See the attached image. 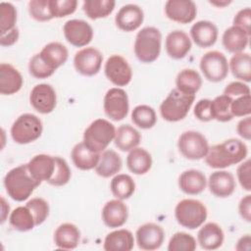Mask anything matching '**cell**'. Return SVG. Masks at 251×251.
Wrapping results in <instances>:
<instances>
[{
    "instance_id": "obj_1",
    "label": "cell",
    "mask_w": 251,
    "mask_h": 251,
    "mask_svg": "<svg viewBox=\"0 0 251 251\" xmlns=\"http://www.w3.org/2000/svg\"><path fill=\"white\" fill-rule=\"evenodd\" d=\"M248 153L246 144L237 138H230L209 147L206 164L213 169H225L242 162Z\"/></svg>"
},
{
    "instance_id": "obj_2",
    "label": "cell",
    "mask_w": 251,
    "mask_h": 251,
    "mask_svg": "<svg viewBox=\"0 0 251 251\" xmlns=\"http://www.w3.org/2000/svg\"><path fill=\"white\" fill-rule=\"evenodd\" d=\"M40 183L30 175L26 164L13 168L4 177L6 192L13 200L18 202L26 200Z\"/></svg>"
},
{
    "instance_id": "obj_3",
    "label": "cell",
    "mask_w": 251,
    "mask_h": 251,
    "mask_svg": "<svg viewBox=\"0 0 251 251\" xmlns=\"http://www.w3.org/2000/svg\"><path fill=\"white\" fill-rule=\"evenodd\" d=\"M162 34L157 27L146 26L136 34L134 41V54L141 63L156 61L161 52Z\"/></svg>"
},
{
    "instance_id": "obj_4",
    "label": "cell",
    "mask_w": 251,
    "mask_h": 251,
    "mask_svg": "<svg viewBox=\"0 0 251 251\" xmlns=\"http://www.w3.org/2000/svg\"><path fill=\"white\" fill-rule=\"evenodd\" d=\"M115 126L105 119L93 121L83 132L84 145L93 152L101 154L114 140Z\"/></svg>"
},
{
    "instance_id": "obj_5",
    "label": "cell",
    "mask_w": 251,
    "mask_h": 251,
    "mask_svg": "<svg viewBox=\"0 0 251 251\" xmlns=\"http://www.w3.org/2000/svg\"><path fill=\"white\" fill-rule=\"evenodd\" d=\"M195 95L186 94L178 89H173L167 98L160 105V113L162 118L168 122H178L183 120L188 114Z\"/></svg>"
},
{
    "instance_id": "obj_6",
    "label": "cell",
    "mask_w": 251,
    "mask_h": 251,
    "mask_svg": "<svg viewBox=\"0 0 251 251\" xmlns=\"http://www.w3.org/2000/svg\"><path fill=\"white\" fill-rule=\"evenodd\" d=\"M208 216L206 206L196 199H183L175 209L176 222L183 227L195 229L201 226Z\"/></svg>"
},
{
    "instance_id": "obj_7",
    "label": "cell",
    "mask_w": 251,
    "mask_h": 251,
    "mask_svg": "<svg viewBox=\"0 0 251 251\" xmlns=\"http://www.w3.org/2000/svg\"><path fill=\"white\" fill-rule=\"evenodd\" d=\"M43 126L41 120L29 113L17 118L11 126V136L16 143L27 144L38 139L42 133Z\"/></svg>"
},
{
    "instance_id": "obj_8",
    "label": "cell",
    "mask_w": 251,
    "mask_h": 251,
    "mask_svg": "<svg viewBox=\"0 0 251 251\" xmlns=\"http://www.w3.org/2000/svg\"><path fill=\"white\" fill-rule=\"evenodd\" d=\"M177 147L181 155L188 160L203 159L209 151L207 138L195 130L182 132L178 138Z\"/></svg>"
},
{
    "instance_id": "obj_9",
    "label": "cell",
    "mask_w": 251,
    "mask_h": 251,
    "mask_svg": "<svg viewBox=\"0 0 251 251\" xmlns=\"http://www.w3.org/2000/svg\"><path fill=\"white\" fill-rule=\"evenodd\" d=\"M200 70L204 76L212 82L224 80L228 74V63L220 51H209L200 60Z\"/></svg>"
},
{
    "instance_id": "obj_10",
    "label": "cell",
    "mask_w": 251,
    "mask_h": 251,
    "mask_svg": "<svg viewBox=\"0 0 251 251\" xmlns=\"http://www.w3.org/2000/svg\"><path fill=\"white\" fill-rule=\"evenodd\" d=\"M103 108L105 114L111 120L115 122L124 120L129 110L126 92L119 87L110 88L104 96Z\"/></svg>"
},
{
    "instance_id": "obj_11",
    "label": "cell",
    "mask_w": 251,
    "mask_h": 251,
    "mask_svg": "<svg viewBox=\"0 0 251 251\" xmlns=\"http://www.w3.org/2000/svg\"><path fill=\"white\" fill-rule=\"evenodd\" d=\"M104 72L107 78L117 86L127 85L132 78V70L121 55L110 56L105 63Z\"/></svg>"
},
{
    "instance_id": "obj_12",
    "label": "cell",
    "mask_w": 251,
    "mask_h": 251,
    "mask_svg": "<svg viewBox=\"0 0 251 251\" xmlns=\"http://www.w3.org/2000/svg\"><path fill=\"white\" fill-rule=\"evenodd\" d=\"M103 61L101 52L94 47H85L74 57V66L82 75L92 76L99 73Z\"/></svg>"
},
{
    "instance_id": "obj_13",
    "label": "cell",
    "mask_w": 251,
    "mask_h": 251,
    "mask_svg": "<svg viewBox=\"0 0 251 251\" xmlns=\"http://www.w3.org/2000/svg\"><path fill=\"white\" fill-rule=\"evenodd\" d=\"M63 30L66 40L75 47L86 46L93 38L91 25L83 20H69L65 23Z\"/></svg>"
},
{
    "instance_id": "obj_14",
    "label": "cell",
    "mask_w": 251,
    "mask_h": 251,
    "mask_svg": "<svg viewBox=\"0 0 251 251\" xmlns=\"http://www.w3.org/2000/svg\"><path fill=\"white\" fill-rule=\"evenodd\" d=\"M29 102L33 109L38 113L49 114L57 105V95L50 84L40 83L31 89Z\"/></svg>"
},
{
    "instance_id": "obj_15",
    "label": "cell",
    "mask_w": 251,
    "mask_h": 251,
    "mask_svg": "<svg viewBox=\"0 0 251 251\" xmlns=\"http://www.w3.org/2000/svg\"><path fill=\"white\" fill-rule=\"evenodd\" d=\"M136 242L142 250L159 249L165 239V231L163 227L154 223H147L140 226L136 232Z\"/></svg>"
},
{
    "instance_id": "obj_16",
    "label": "cell",
    "mask_w": 251,
    "mask_h": 251,
    "mask_svg": "<svg viewBox=\"0 0 251 251\" xmlns=\"http://www.w3.org/2000/svg\"><path fill=\"white\" fill-rule=\"evenodd\" d=\"M166 16L179 24H189L197 14L196 4L191 0H169L165 4Z\"/></svg>"
},
{
    "instance_id": "obj_17",
    "label": "cell",
    "mask_w": 251,
    "mask_h": 251,
    "mask_svg": "<svg viewBox=\"0 0 251 251\" xmlns=\"http://www.w3.org/2000/svg\"><path fill=\"white\" fill-rule=\"evenodd\" d=\"M143 11L138 5L127 4L119 10L115 17V23L121 30L129 32L137 29L143 23Z\"/></svg>"
},
{
    "instance_id": "obj_18",
    "label": "cell",
    "mask_w": 251,
    "mask_h": 251,
    "mask_svg": "<svg viewBox=\"0 0 251 251\" xmlns=\"http://www.w3.org/2000/svg\"><path fill=\"white\" fill-rule=\"evenodd\" d=\"M208 186L210 192L216 197L226 198L234 192L236 183L231 173L226 171H216L210 175Z\"/></svg>"
},
{
    "instance_id": "obj_19",
    "label": "cell",
    "mask_w": 251,
    "mask_h": 251,
    "mask_svg": "<svg viewBox=\"0 0 251 251\" xmlns=\"http://www.w3.org/2000/svg\"><path fill=\"white\" fill-rule=\"evenodd\" d=\"M167 54L175 59L179 60L184 58L191 49V40L186 32L183 30L176 29L171 31L165 42Z\"/></svg>"
},
{
    "instance_id": "obj_20",
    "label": "cell",
    "mask_w": 251,
    "mask_h": 251,
    "mask_svg": "<svg viewBox=\"0 0 251 251\" xmlns=\"http://www.w3.org/2000/svg\"><path fill=\"white\" fill-rule=\"evenodd\" d=\"M26 165L30 175L36 180H38L39 182H48L53 176L56 167V161L54 156L39 154L31 158Z\"/></svg>"
},
{
    "instance_id": "obj_21",
    "label": "cell",
    "mask_w": 251,
    "mask_h": 251,
    "mask_svg": "<svg viewBox=\"0 0 251 251\" xmlns=\"http://www.w3.org/2000/svg\"><path fill=\"white\" fill-rule=\"evenodd\" d=\"M128 211L126 205L120 199L108 201L102 209V220L104 224L112 228L124 226L127 220Z\"/></svg>"
},
{
    "instance_id": "obj_22",
    "label": "cell",
    "mask_w": 251,
    "mask_h": 251,
    "mask_svg": "<svg viewBox=\"0 0 251 251\" xmlns=\"http://www.w3.org/2000/svg\"><path fill=\"white\" fill-rule=\"evenodd\" d=\"M190 35L197 46L211 47L218 39V27L210 21H198L191 26Z\"/></svg>"
},
{
    "instance_id": "obj_23",
    "label": "cell",
    "mask_w": 251,
    "mask_h": 251,
    "mask_svg": "<svg viewBox=\"0 0 251 251\" xmlns=\"http://www.w3.org/2000/svg\"><path fill=\"white\" fill-rule=\"evenodd\" d=\"M24 80L20 72L10 64L0 65V93L12 95L21 90Z\"/></svg>"
},
{
    "instance_id": "obj_24",
    "label": "cell",
    "mask_w": 251,
    "mask_h": 251,
    "mask_svg": "<svg viewBox=\"0 0 251 251\" xmlns=\"http://www.w3.org/2000/svg\"><path fill=\"white\" fill-rule=\"evenodd\" d=\"M225 239L222 227L216 223L205 224L197 233V240L201 248L205 250H216L220 248Z\"/></svg>"
},
{
    "instance_id": "obj_25",
    "label": "cell",
    "mask_w": 251,
    "mask_h": 251,
    "mask_svg": "<svg viewBox=\"0 0 251 251\" xmlns=\"http://www.w3.org/2000/svg\"><path fill=\"white\" fill-rule=\"evenodd\" d=\"M207 185L205 175L198 170H187L180 174L178 186L182 192L188 195H197L204 191Z\"/></svg>"
},
{
    "instance_id": "obj_26",
    "label": "cell",
    "mask_w": 251,
    "mask_h": 251,
    "mask_svg": "<svg viewBox=\"0 0 251 251\" xmlns=\"http://www.w3.org/2000/svg\"><path fill=\"white\" fill-rule=\"evenodd\" d=\"M80 241L78 227L71 223L60 225L54 232V242L58 248L71 250L77 247Z\"/></svg>"
},
{
    "instance_id": "obj_27",
    "label": "cell",
    "mask_w": 251,
    "mask_h": 251,
    "mask_svg": "<svg viewBox=\"0 0 251 251\" xmlns=\"http://www.w3.org/2000/svg\"><path fill=\"white\" fill-rule=\"evenodd\" d=\"M42 61L54 72L63 66L69 57L68 49L60 42H50L38 53Z\"/></svg>"
},
{
    "instance_id": "obj_28",
    "label": "cell",
    "mask_w": 251,
    "mask_h": 251,
    "mask_svg": "<svg viewBox=\"0 0 251 251\" xmlns=\"http://www.w3.org/2000/svg\"><path fill=\"white\" fill-rule=\"evenodd\" d=\"M74 165L81 171H89L95 169L97 166L100 154L88 149L83 142L76 143L72 149L71 153Z\"/></svg>"
},
{
    "instance_id": "obj_29",
    "label": "cell",
    "mask_w": 251,
    "mask_h": 251,
    "mask_svg": "<svg viewBox=\"0 0 251 251\" xmlns=\"http://www.w3.org/2000/svg\"><path fill=\"white\" fill-rule=\"evenodd\" d=\"M134 245L132 233L125 228L108 233L104 239L103 248L106 251H130Z\"/></svg>"
},
{
    "instance_id": "obj_30",
    "label": "cell",
    "mask_w": 251,
    "mask_h": 251,
    "mask_svg": "<svg viewBox=\"0 0 251 251\" xmlns=\"http://www.w3.org/2000/svg\"><path fill=\"white\" fill-rule=\"evenodd\" d=\"M122 158L114 150H105L100 154V159L95 167V173L102 177H110L117 175L122 169Z\"/></svg>"
},
{
    "instance_id": "obj_31",
    "label": "cell",
    "mask_w": 251,
    "mask_h": 251,
    "mask_svg": "<svg viewBox=\"0 0 251 251\" xmlns=\"http://www.w3.org/2000/svg\"><path fill=\"white\" fill-rule=\"evenodd\" d=\"M249 36L243 29L231 25L224 31L223 45L230 53H239L247 47Z\"/></svg>"
},
{
    "instance_id": "obj_32",
    "label": "cell",
    "mask_w": 251,
    "mask_h": 251,
    "mask_svg": "<svg viewBox=\"0 0 251 251\" xmlns=\"http://www.w3.org/2000/svg\"><path fill=\"white\" fill-rule=\"evenodd\" d=\"M141 135L137 129L129 125H122L116 129L114 143L123 152L130 151L140 143Z\"/></svg>"
},
{
    "instance_id": "obj_33",
    "label": "cell",
    "mask_w": 251,
    "mask_h": 251,
    "mask_svg": "<svg viewBox=\"0 0 251 251\" xmlns=\"http://www.w3.org/2000/svg\"><path fill=\"white\" fill-rule=\"evenodd\" d=\"M126 166L134 175H144L152 167V157L144 148L135 147L129 151L126 157Z\"/></svg>"
},
{
    "instance_id": "obj_34",
    "label": "cell",
    "mask_w": 251,
    "mask_h": 251,
    "mask_svg": "<svg viewBox=\"0 0 251 251\" xmlns=\"http://www.w3.org/2000/svg\"><path fill=\"white\" fill-rule=\"evenodd\" d=\"M176 85V89L179 91L195 95V93L201 88L202 78L197 71L193 69H184L177 74Z\"/></svg>"
},
{
    "instance_id": "obj_35",
    "label": "cell",
    "mask_w": 251,
    "mask_h": 251,
    "mask_svg": "<svg viewBox=\"0 0 251 251\" xmlns=\"http://www.w3.org/2000/svg\"><path fill=\"white\" fill-rule=\"evenodd\" d=\"M228 69L235 78L249 82L251 80L250 54L245 52L235 53L228 63Z\"/></svg>"
},
{
    "instance_id": "obj_36",
    "label": "cell",
    "mask_w": 251,
    "mask_h": 251,
    "mask_svg": "<svg viewBox=\"0 0 251 251\" xmlns=\"http://www.w3.org/2000/svg\"><path fill=\"white\" fill-rule=\"evenodd\" d=\"M113 195L120 200L128 199L135 190V182L132 177L126 174L115 176L110 183Z\"/></svg>"
},
{
    "instance_id": "obj_37",
    "label": "cell",
    "mask_w": 251,
    "mask_h": 251,
    "mask_svg": "<svg viewBox=\"0 0 251 251\" xmlns=\"http://www.w3.org/2000/svg\"><path fill=\"white\" fill-rule=\"evenodd\" d=\"M115 5L114 0H86L82 9L89 19L97 20L108 17L114 11Z\"/></svg>"
},
{
    "instance_id": "obj_38",
    "label": "cell",
    "mask_w": 251,
    "mask_h": 251,
    "mask_svg": "<svg viewBox=\"0 0 251 251\" xmlns=\"http://www.w3.org/2000/svg\"><path fill=\"white\" fill-rule=\"evenodd\" d=\"M9 222L19 231H28L35 226L34 218L26 206H20L14 209L10 215Z\"/></svg>"
},
{
    "instance_id": "obj_39",
    "label": "cell",
    "mask_w": 251,
    "mask_h": 251,
    "mask_svg": "<svg viewBox=\"0 0 251 251\" xmlns=\"http://www.w3.org/2000/svg\"><path fill=\"white\" fill-rule=\"evenodd\" d=\"M131 121L142 129L151 128L157 122L156 112L148 105H138L131 112Z\"/></svg>"
},
{
    "instance_id": "obj_40",
    "label": "cell",
    "mask_w": 251,
    "mask_h": 251,
    "mask_svg": "<svg viewBox=\"0 0 251 251\" xmlns=\"http://www.w3.org/2000/svg\"><path fill=\"white\" fill-rule=\"evenodd\" d=\"M231 102L232 98L225 94L219 95L214 100H211V109L214 120L222 123L231 121L233 119L230 112Z\"/></svg>"
},
{
    "instance_id": "obj_41",
    "label": "cell",
    "mask_w": 251,
    "mask_h": 251,
    "mask_svg": "<svg viewBox=\"0 0 251 251\" xmlns=\"http://www.w3.org/2000/svg\"><path fill=\"white\" fill-rule=\"evenodd\" d=\"M17 22V10L12 3L1 2L0 3V31L1 35H4L16 27Z\"/></svg>"
},
{
    "instance_id": "obj_42",
    "label": "cell",
    "mask_w": 251,
    "mask_h": 251,
    "mask_svg": "<svg viewBox=\"0 0 251 251\" xmlns=\"http://www.w3.org/2000/svg\"><path fill=\"white\" fill-rule=\"evenodd\" d=\"M196 249L195 238L186 232H176L168 244L169 251H194Z\"/></svg>"
},
{
    "instance_id": "obj_43",
    "label": "cell",
    "mask_w": 251,
    "mask_h": 251,
    "mask_svg": "<svg viewBox=\"0 0 251 251\" xmlns=\"http://www.w3.org/2000/svg\"><path fill=\"white\" fill-rule=\"evenodd\" d=\"M55 171L48 183L54 186H63L67 184L71 178V170L65 159L59 156H55Z\"/></svg>"
},
{
    "instance_id": "obj_44",
    "label": "cell",
    "mask_w": 251,
    "mask_h": 251,
    "mask_svg": "<svg viewBox=\"0 0 251 251\" xmlns=\"http://www.w3.org/2000/svg\"><path fill=\"white\" fill-rule=\"evenodd\" d=\"M50 13L53 18H64L76 10V0H48Z\"/></svg>"
},
{
    "instance_id": "obj_45",
    "label": "cell",
    "mask_w": 251,
    "mask_h": 251,
    "mask_svg": "<svg viewBox=\"0 0 251 251\" xmlns=\"http://www.w3.org/2000/svg\"><path fill=\"white\" fill-rule=\"evenodd\" d=\"M25 206L31 212L35 221V226H39L44 223L49 216V205L43 198H32L26 203Z\"/></svg>"
},
{
    "instance_id": "obj_46",
    "label": "cell",
    "mask_w": 251,
    "mask_h": 251,
    "mask_svg": "<svg viewBox=\"0 0 251 251\" xmlns=\"http://www.w3.org/2000/svg\"><path fill=\"white\" fill-rule=\"evenodd\" d=\"M27 7L30 17L37 22H47L53 19L48 0H31L28 2Z\"/></svg>"
},
{
    "instance_id": "obj_47",
    "label": "cell",
    "mask_w": 251,
    "mask_h": 251,
    "mask_svg": "<svg viewBox=\"0 0 251 251\" xmlns=\"http://www.w3.org/2000/svg\"><path fill=\"white\" fill-rule=\"evenodd\" d=\"M28 71L35 78H47L51 76L55 72L51 70L40 58L39 54H35L28 63Z\"/></svg>"
},
{
    "instance_id": "obj_48",
    "label": "cell",
    "mask_w": 251,
    "mask_h": 251,
    "mask_svg": "<svg viewBox=\"0 0 251 251\" xmlns=\"http://www.w3.org/2000/svg\"><path fill=\"white\" fill-rule=\"evenodd\" d=\"M230 112L233 117H247L251 113L250 94L241 95L233 99L230 104Z\"/></svg>"
},
{
    "instance_id": "obj_49",
    "label": "cell",
    "mask_w": 251,
    "mask_h": 251,
    "mask_svg": "<svg viewBox=\"0 0 251 251\" xmlns=\"http://www.w3.org/2000/svg\"><path fill=\"white\" fill-rule=\"evenodd\" d=\"M193 114L201 122H210L214 120L212 109H211V100L210 99H201L199 100L193 110Z\"/></svg>"
},
{
    "instance_id": "obj_50",
    "label": "cell",
    "mask_w": 251,
    "mask_h": 251,
    "mask_svg": "<svg viewBox=\"0 0 251 251\" xmlns=\"http://www.w3.org/2000/svg\"><path fill=\"white\" fill-rule=\"evenodd\" d=\"M250 172H251L250 160H246L245 162L240 164L238 166V168H237V171H236L237 179H238L241 187L244 190H246V191H250L251 190Z\"/></svg>"
},
{
    "instance_id": "obj_51",
    "label": "cell",
    "mask_w": 251,
    "mask_h": 251,
    "mask_svg": "<svg viewBox=\"0 0 251 251\" xmlns=\"http://www.w3.org/2000/svg\"><path fill=\"white\" fill-rule=\"evenodd\" d=\"M251 25V10L249 7L243 8L236 13L233 18V25L243 29L248 35H250Z\"/></svg>"
},
{
    "instance_id": "obj_52",
    "label": "cell",
    "mask_w": 251,
    "mask_h": 251,
    "mask_svg": "<svg viewBox=\"0 0 251 251\" xmlns=\"http://www.w3.org/2000/svg\"><path fill=\"white\" fill-rule=\"evenodd\" d=\"M224 94L227 95L229 97H238L241 95H246L250 94V88L247 84L241 82V81H232L228 83L225 90Z\"/></svg>"
},
{
    "instance_id": "obj_53",
    "label": "cell",
    "mask_w": 251,
    "mask_h": 251,
    "mask_svg": "<svg viewBox=\"0 0 251 251\" xmlns=\"http://www.w3.org/2000/svg\"><path fill=\"white\" fill-rule=\"evenodd\" d=\"M238 211L243 220L251 222V195L247 194L241 198L238 204Z\"/></svg>"
},
{
    "instance_id": "obj_54",
    "label": "cell",
    "mask_w": 251,
    "mask_h": 251,
    "mask_svg": "<svg viewBox=\"0 0 251 251\" xmlns=\"http://www.w3.org/2000/svg\"><path fill=\"white\" fill-rule=\"evenodd\" d=\"M237 133L246 140H250L251 138V118L247 116L246 118L240 120L237 124L236 127Z\"/></svg>"
},
{
    "instance_id": "obj_55",
    "label": "cell",
    "mask_w": 251,
    "mask_h": 251,
    "mask_svg": "<svg viewBox=\"0 0 251 251\" xmlns=\"http://www.w3.org/2000/svg\"><path fill=\"white\" fill-rule=\"evenodd\" d=\"M18 38H19V29L15 28L14 30H12L4 35H1L0 44L2 46H11L17 42Z\"/></svg>"
},
{
    "instance_id": "obj_56",
    "label": "cell",
    "mask_w": 251,
    "mask_h": 251,
    "mask_svg": "<svg viewBox=\"0 0 251 251\" xmlns=\"http://www.w3.org/2000/svg\"><path fill=\"white\" fill-rule=\"evenodd\" d=\"M250 243H251L250 235L249 234H245V235L241 236L238 239V241L236 243V246H235V249L236 250H240V251H242V250H250V248H251Z\"/></svg>"
},
{
    "instance_id": "obj_57",
    "label": "cell",
    "mask_w": 251,
    "mask_h": 251,
    "mask_svg": "<svg viewBox=\"0 0 251 251\" xmlns=\"http://www.w3.org/2000/svg\"><path fill=\"white\" fill-rule=\"evenodd\" d=\"M1 201H2V205H1V210H2V214H1V223L3 224L6 220V217L9 213V210H10V207L9 205L5 202V199L4 197H1Z\"/></svg>"
},
{
    "instance_id": "obj_58",
    "label": "cell",
    "mask_w": 251,
    "mask_h": 251,
    "mask_svg": "<svg viewBox=\"0 0 251 251\" xmlns=\"http://www.w3.org/2000/svg\"><path fill=\"white\" fill-rule=\"evenodd\" d=\"M230 3H231V1H210V4L217 6V7H225Z\"/></svg>"
}]
</instances>
